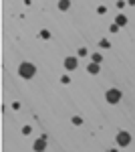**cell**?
Here are the masks:
<instances>
[{"label":"cell","mask_w":135,"mask_h":152,"mask_svg":"<svg viewBox=\"0 0 135 152\" xmlns=\"http://www.w3.org/2000/svg\"><path fill=\"white\" fill-rule=\"evenodd\" d=\"M18 73H20V77H24V79H30V77H34V73H36V67H34L32 63H20Z\"/></svg>","instance_id":"obj_1"},{"label":"cell","mask_w":135,"mask_h":152,"mask_svg":"<svg viewBox=\"0 0 135 152\" xmlns=\"http://www.w3.org/2000/svg\"><path fill=\"white\" fill-rule=\"evenodd\" d=\"M105 99H107L109 104H117V102L121 99V91H119V89H109V91L105 94Z\"/></svg>","instance_id":"obj_2"},{"label":"cell","mask_w":135,"mask_h":152,"mask_svg":"<svg viewBox=\"0 0 135 152\" xmlns=\"http://www.w3.org/2000/svg\"><path fill=\"white\" fill-rule=\"evenodd\" d=\"M129 142H131V136H129V132H123V130H121V132L117 134V144H119V146H127Z\"/></svg>","instance_id":"obj_3"},{"label":"cell","mask_w":135,"mask_h":152,"mask_svg":"<svg viewBox=\"0 0 135 152\" xmlns=\"http://www.w3.org/2000/svg\"><path fill=\"white\" fill-rule=\"evenodd\" d=\"M65 69L67 71H75L77 69V59L75 57H67L65 59Z\"/></svg>","instance_id":"obj_4"},{"label":"cell","mask_w":135,"mask_h":152,"mask_svg":"<svg viewBox=\"0 0 135 152\" xmlns=\"http://www.w3.org/2000/svg\"><path fill=\"white\" fill-rule=\"evenodd\" d=\"M87 71L93 73V75H97V73H99V63H95V61H93L91 65H87Z\"/></svg>","instance_id":"obj_5"},{"label":"cell","mask_w":135,"mask_h":152,"mask_svg":"<svg viewBox=\"0 0 135 152\" xmlns=\"http://www.w3.org/2000/svg\"><path fill=\"white\" fill-rule=\"evenodd\" d=\"M45 146H46V142H45V138H40V140H36L34 142V150H45Z\"/></svg>","instance_id":"obj_6"},{"label":"cell","mask_w":135,"mask_h":152,"mask_svg":"<svg viewBox=\"0 0 135 152\" xmlns=\"http://www.w3.org/2000/svg\"><path fill=\"white\" fill-rule=\"evenodd\" d=\"M115 24H119V26H125V24H127V16H123V14H119V16L115 18Z\"/></svg>","instance_id":"obj_7"},{"label":"cell","mask_w":135,"mask_h":152,"mask_svg":"<svg viewBox=\"0 0 135 152\" xmlns=\"http://www.w3.org/2000/svg\"><path fill=\"white\" fill-rule=\"evenodd\" d=\"M58 8H61V10H69V8H71V0H61V2H58Z\"/></svg>","instance_id":"obj_8"},{"label":"cell","mask_w":135,"mask_h":152,"mask_svg":"<svg viewBox=\"0 0 135 152\" xmlns=\"http://www.w3.org/2000/svg\"><path fill=\"white\" fill-rule=\"evenodd\" d=\"M93 61H95V63H101L103 55H101V53H93Z\"/></svg>","instance_id":"obj_9"},{"label":"cell","mask_w":135,"mask_h":152,"mask_svg":"<svg viewBox=\"0 0 135 152\" xmlns=\"http://www.w3.org/2000/svg\"><path fill=\"white\" fill-rule=\"evenodd\" d=\"M40 39H51V33H48V31H40Z\"/></svg>","instance_id":"obj_10"},{"label":"cell","mask_w":135,"mask_h":152,"mask_svg":"<svg viewBox=\"0 0 135 152\" xmlns=\"http://www.w3.org/2000/svg\"><path fill=\"white\" fill-rule=\"evenodd\" d=\"M73 124H75V126H81V124H83V120H81V118H73Z\"/></svg>","instance_id":"obj_11"},{"label":"cell","mask_w":135,"mask_h":152,"mask_svg":"<svg viewBox=\"0 0 135 152\" xmlns=\"http://www.w3.org/2000/svg\"><path fill=\"white\" fill-rule=\"evenodd\" d=\"M99 45H101L103 49H109V41H105V39H103V41H101V43H99Z\"/></svg>","instance_id":"obj_12"},{"label":"cell","mask_w":135,"mask_h":152,"mask_svg":"<svg viewBox=\"0 0 135 152\" xmlns=\"http://www.w3.org/2000/svg\"><path fill=\"white\" fill-rule=\"evenodd\" d=\"M97 12H99V14H105V12H107V8H105V6H99V8H97Z\"/></svg>","instance_id":"obj_13"},{"label":"cell","mask_w":135,"mask_h":152,"mask_svg":"<svg viewBox=\"0 0 135 152\" xmlns=\"http://www.w3.org/2000/svg\"><path fill=\"white\" fill-rule=\"evenodd\" d=\"M87 55V49H79V57H85Z\"/></svg>","instance_id":"obj_14"}]
</instances>
